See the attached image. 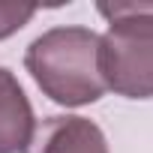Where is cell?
<instances>
[{"instance_id":"7a4b0ae2","label":"cell","mask_w":153,"mask_h":153,"mask_svg":"<svg viewBox=\"0 0 153 153\" xmlns=\"http://www.w3.org/2000/svg\"><path fill=\"white\" fill-rule=\"evenodd\" d=\"M111 24L99 36V72L105 87L126 99L153 96V3H99Z\"/></svg>"},{"instance_id":"5b68a950","label":"cell","mask_w":153,"mask_h":153,"mask_svg":"<svg viewBox=\"0 0 153 153\" xmlns=\"http://www.w3.org/2000/svg\"><path fill=\"white\" fill-rule=\"evenodd\" d=\"M33 15H36V6L30 3H0V39L18 33Z\"/></svg>"},{"instance_id":"277c9868","label":"cell","mask_w":153,"mask_h":153,"mask_svg":"<svg viewBox=\"0 0 153 153\" xmlns=\"http://www.w3.org/2000/svg\"><path fill=\"white\" fill-rule=\"evenodd\" d=\"M36 123L27 93L18 78L0 66V153H21L30 144Z\"/></svg>"},{"instance_id":"3957f363","label":"cell","mask_w":153,"mask_h":153,"mask_svg":"<svg viewBox=\"0 0 153 153\" xmlns=\"http://www.w3.org/2000/svg\"><path fill=\"white\" fill-rule=\"evenodd\" d=\"M24 153H108V141L87 117L54 114L33 129Z\"/></svg>"},{"instance_id":"6da1fadb","label":"cell","mask_w":153,"mask_h":153,"mask_svg":"<svg viewBox=\"0 0 153 153\" xmlns=\"http://www.w3.org/2000/svg\"><path fill=\"white\" fill-rule=\"evenodd\" d=\"M24 66L57 105H90L108 90L99 72V33L90 27H54L27 45Z\"/></svg>"}]
</instances>
